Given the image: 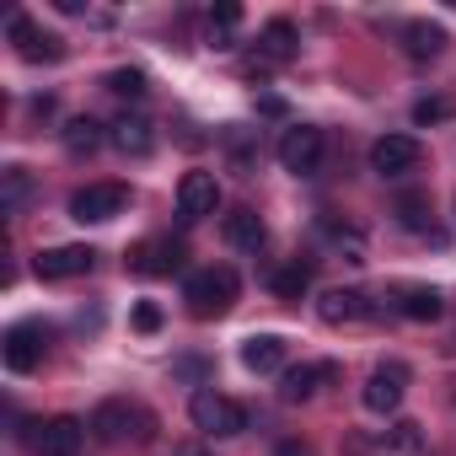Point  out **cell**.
<instances>
[{
	"label": "cell",
	"instance_id": "cell-1",
	"mask_svg": "<svg viewBox=\"0 0 456 456\" xmlns=\"http://www.w3.org/2000/svg\"><path fill=\"white\" fill-rule=\"evenodd\" d=\"M237 274L232 269H199L188 285H183V301H188V312L193 317H220V312H232V301H237Z\"/></svg>",
	"mask_w": 456,
	"mask_h": 456
},
{
	"label": "cell",
	"instance_id": "cell-2",
	"mask_svg": "<svg viewBox=\"0 0 456 456\" xmlns=\"http://www.w3.org/2000/svg\"><path fill=\"white\" fill-rule=\"evenodd\" d=\"M188 419H193V429H204L215 440H232V435L248 429V408L237 397H225V392H193Z\"/></svg>",
	"mask_w": 456,
	"mask_h": 456
},
{
	"label": "cell",
	"instance_id": "cell-3",
	"mask_svg": "<svg viewBox=\"0 0 456 456\" xmlns=\"http://www.w3.org/2000/svg\"><path fill=\"white\" fill-rule=\"evenodd\" d=\"M92 435L108 440V445H118V440H145V435H151V413L134 408V403H124V397H108V403L92 413Z\"/></svg>",
	"mask_w": 456,
	"mask_h": 456
},
{
	"label": "cell",
	"instance_id": "cell-4",
	"mask_svg": "<svg viewBox=\"0 0 456 456\" xmlns=\"http://www.w3.org/2000/svg\"><path fill=\"white\" fill-rule=\"evenodd\" d=\"M129 209V188L124 183H86L70 193V215L81 225H102V220H118Z\"/></svg>",
	"mask_w": 456,
	"mask_h": 456
},
{
	"label": "cell",
	"instance_id": "cell-5",
	"mask_svg": "<svg viewBox=\"0 0 456 456\" xmlns=\"http://www.w3.org/2000/svg\"><path fill=\"white\" fill-rule=\"evenodd\" d=\"M22 445L38 451V456H76V451L86 445V424L70 419V413H60V419H49V424H28Z\"/></svg>",
	"mask_w": 456,
	"mask_h": 456
},
{
	"label": "cell",
	"instance_id": "cell-6",
	"mask_svg": "<svg viewBox=\"0 0 456 456\" xmlns=\"http://www.w3.org/2000/svg\"><path fill=\"white\" fill-rule=\"evenodd\" d=\"M280 167L296 172V177H312V172L322 167V129H312V124L285 129V140H280Z\"/></svg>",
	"mask_w": 456,
	"mask_h": 456
},
{
	"label": "cell",
	"instance_id": "cell-7",
	"mask_svg": "<svg viewBox=\"0 0 456 456\" xmlns=\"http://www.w3.org/2000/svg\"><path fill=\"white\" fill-rule=\"evenodd\" d=\"M403 392H408V365L403 360H387V365H376L370 370V381H365V408L370 413H392L397 403H403Z\"/></svg>",
	"mask_w": 456,
	"mask_h": 456
},
{
	"label": "cell",
	"instance_id": "cell-8",
	"mask_svg": "<svg viewBox=\"0 0 456 456\" xmlns=\"http://www.w3.org/2000/svg\"><path fill=\"white\" fill-rule=\"evenodd\" d=\"M92 264H97V253H92V248H81V242H65V248H44V253L33 258L38 280H81Z\"/></svg>",
	"mask_w": 456,
	"mask_h": 456
},
{
	"label": "cell",
	"instance_id": "cell-9",
	"mask_svg": "<svg viewBox=\"0 0 456 456\" xmlns=\"http://www.w3.org/2000/svg\"><path fill=\"white\" fill-rule=\"evenodd\" d=\"M215 204H220L215 172H183V183H177V215L183 220H204V215H215Z\"/></svg>",
	"mask_w": 456,
	"mask_h": 456
},
{
	"label": "cell",
	"instance_id": "cell-10",
	"mask_svg": "<svg viewBox=\"0 0 456 456\" xmlns=\"http://www.w3.org/2000/svg\"><path fill=\"white\" fill-rule=\"evenodd\" d=\"M183 258H188V248L183 242H140L134 253H129V274H140V280H161V274H172V269H183Z\"/></svg>",
	"mask_w": 456,
	"mask_h": 456
},
{
	"label": "cell",
	"instance_id": "cell-11",
	"mask_svg": "<svg viewBox=\"0 0 456 456\" xmlns=\"http://www.w3.org/2000/svg\"><path fill=\"white\" fill-rule=\"evenodd\" d=\"M370 167H376L381 177L413 172V167H419V140H413V134H381V140L370 145Z\"/></svg>",
	"mask_w": 456,
	"mask_h": 456
},
{
	"label": "cell",
	"instance_id": "cell-12",
	"mask_svg": "<svg viewBox=\"0 0 456 456\" xmlns=\"http://www.w3.org/2000/svg\"><path fill=\"white\" fill-rule=\"evenodd\" d=\"M44 328L38 322H17L12 333H6V365L17 370V376H28V370H38L44 365Z\"/></svg>",
	"mask_w": 456,
	"mask_h": 456
},
{
	"label": "cell",
	"instance_id": "cell-13",
	"mask_svg": "<svg viewBox=\"0 0 456 456\" xmlns=\"http://www.w3.org/2000/svg\"><path fill=\"white\" fill-rule=\"evenodd\" d=\"M333 381H338V365H333V360L296 365V370H285L280 397H285V403H306V397H317V392H322V387H333Z\"/></svg>",
	"mask_w": 456,
	"mask_h": 456
},
{
	"label": "cell",
	"instance_id": "cell-14",
	"mask_svg": "<svg viewBox=\"0 0 456 456\" xmlns=\"http://www.w3.org/2000/svg\"><path fill=\"white\" fill-rule=\"evenodd\" d=\"M317 317H322L328 328L360 322V317H370V296H365V290H328V296L317 301Z\"/></svg>",
	"mask_w": 456,
	"mask_h": 456
},
{
	"label": "cell",
	"instance_id": "cell-15",
	"mask_svg": "<svg viewBox=\"0 0 456 456\" xmlns=\"http://www.w3.org/2000/svg\"><path fill=\"white\" fill-rule=\"evenodd\" d=\"M108 140H113L124 156H151V151H156V129H151L140 113H124V118H113V124H108Z\"/></svg>",
	"mask_w": 456,
	"mask_h": 456
},
{
	"label": "cell",
	"instance_id": "cell-16",
	"mask_svg": "<svg viewBox=\"0 0 456 456\" xmlns=\"http://www.w3.org/2000/svg\"><path fill=\"white\" fill-rule=\"evenodd\" d=\"M242 365H248L253 376L285 370V338H280V333H253V338L242 344Z\"/></svg>",
	"mask_w": 456,
	"mask_h": 456
},
{
	"label": "cell",
	"instance_id": "cell-17",
	"mask_svg": "<svg viewBox=\"0 0 456 456\" xmlns=\"http://www.w3.org/2000/svg\"><path fill=\"white\" fill-rule=\"evenodd\" d=\"M12 38L22 44V60H49V65H54V60H65V44H60L54 33H33V22H28L22 12L12 17Z\"/></svg>",
	"mask_w": 456,
	"mask_h": 456
},
{
	"label": "cell",
	"instance_id": "cell-18",
	"mask_svg": "<svg viewBox=\"0 0 456 456\" xmlns=\"http://www.w3.org/2000/svg\"><path fill=\"white\" fill-rule=\"evenodd\" d=\"M225 242H232L237 253H258L269 242V232H264V220L253 209H232V215H225Z\"/></svg>",
	"mask_w": 456,
	"mask_h": 456
},
{
	"label": "cell",
	"instance_id": "cell-19",
	"mask_svg": "<svg viewBox=\"0 0 456 456\" xmlns=\"http://www.w3.org/2000/svg\"><path fill=\"white\" fill-rule=\"evenodd\" d=\"M397 312L413 317V322H435L440 317V290L435 285H403L397 290Z\"/></svg>",
	"mask_w": 456,
	"mask_h": 456
},
{
	"label": "cell",
	"instance_id": "cell-20",
	"mask_svg": "<svg viewBox=\"0 0 456 456\" xmlns=\"http://www.w3.org/2000/svg\"><path fill=\"white\" fill-rule=\"evenodd\" d=\"M258 54L269 60V65H285V60H296V28L280 17V22H269L264 28V38H258Z\"/></svg>",
	"mask_w": 456,
	"mask_h": 456
},
{
	"label": "cell",
	"instance_id": "cell-21",
	"mask_svg": "<svg viewBox=\"0 0 456 456\" xmlns=\"http://www.w3.org/2000/svg\"><path fill=\"white\" fill-rule=\"evenodd\" d=\"M403 49H408L413 60H435V54L445 49V33H440L435 22H408V28H403Z\"/></svg>",
	"mask_w": 456,
	"mask_h": 456
},
{
	"label": "cell",
	"instance_id": "cell-22",
	"mask_svg": "<svg viewBox=\"0 0 456 456\" xmlns=\"http://www.w3.org/2000/svg\"><path fill=\"white\" fill-rule=\"evenodd\" d=\"M102 140H108V129H102L97 118H70V124H65V151H70V156H92Z\"/></svg>",
	"mask_w": 456,
	"mask_h": 456
},
{
	"label": "cell",
	"instance_id": "cell-23",
	"mask_svg": "<svg viewBox=\"0 0 456 456\" xmlns=\"http://www.w3.org/2000/svg\"><path fill=\"white\" fill-rule=\"evenodd\" d=\"M237 22H242V6H215L209 12V49H232V38H237Z\"/></svg>",
	"mask_w": 456,
	"mask_h": 456
},
{
	"label": "cell",
	"instance_id": "cell-24",
	"mask_svg": "<svg viewBox=\"0 0 456 456\" xmlns=\"http://www.w3.org/2000/svg\"><path fill=\"white\" fill-rule=\"evenodd\" d=\"M28 193H33V172L28 167H6V172H0V209H22Z\"/></svg>",
	"mask_w": 456,
	"mask_h": 456
},
{
	"label": "cell",
	"instance_id": "cell-25",
	"mask_svg": "<svg viewBox=\"0 0 456 456\" xmlns=\"http://www.w3.org/2000/svg\"><path fill=\"white\" fill-rule=\"evenodd\" d=\"M306 290H312V269H306L301 258H296V264H285V269L274 274V296H280V301H301Z\"/></svg>",
	"mask_w": 456,
	"mask_h": 456
},
{
	"label": "cell",
	"instance_id": "cell-26",
	"mask_svg": "<svg viewBox=\"0 0 456 456\" xmlns=\"http://www.w3.org/2000/svg\"><path fill=\"white\" fill-rule=\"evenodd\" d=\"M397 220L408 225V232H429V193L408 188V193L397 199Z\"/></svg>",
	"mask_w": 456,
	"mask_h": 456
},
{
	"label": "cell",
	"instance_id": "cell-27",
	"mask_svg": "<svg viewBox=\"0 0 456 456\" xmlns=\"http://www.w3.org/2000/svg\"><path fill=\"white\" fill-rule=\"evenodd\" d=\"M108 92L134 102V97H145V92H151V81H145V70H108Z\"/></svg>",
	"mask_w": 456,
	"mask_h": 456
},
{
	"label": "cell",
	"instance_id": "cell-28",
	"mask_svg": "<svg viewBox=\"0 0 456 456\" xmlns=\"http://www.w3.org/2000/svg\"><path fill=\"white\" fill-rule=\"evenodd\" d=\"M445 118H451V102H445V97H419V102H413V124H419V129L445 124Z\"/></svg>",
	"mask_w": 456,
	"mask_h": 456
},
{
	"label": "cell",
	"instance_id": "cell-29",
	"mask_svg": "<svg viewBox=\"0 0 456 456\" xmlns=\"http://www.w3.org/2000/svg\"><path fill=\"white\" fill-rule=\"evenodd\" d=\"M225 151H232V161H237L242 172L253 167V145H248V129H237V124H232V129H225Z\"/></svg>",
	"mask_w": 456,
	"mask_h": 456
},
{
	"label": "cell",
	"instance_id": "cell-30",
	"mask_svg": "<svg viewBox=\"0 0 456 456\" xmlns=\"http://www.w3.org/2000/svg\"><path fill=\"white\" fill-rule=\"evenodd\" d=\"M392 445H397V451H419V424H413V419H397V424H392Z\"/></svg>",
	"mask_w": 456,
	"mask_h": 456
},
{
	"label": "cell",
	"instance_id": "cell-31",
	"mask_svg": "<svg viewBox=\"0 0 456 456\" xmlns=\"http://www.w3.org/2000/svg\"><path fill=\"white\" fill-rule=\"evenodd\" d=\"M134 328H140V333H156V328H161V306H156V301H140V306H134Z\"/></svg>",
	"mask_w": 456,
	"mask_h": 456
},
{
	"label": "cell",
	"instance_id": "cell-32",
	"mask_svg": "<svg viewBox=\"0 0 456 456\" xmlns=\"http://www.w3.org/2000/svg\"><path fill=\"white\" fill-rule=\"evenodd\" d=\"M258 113H269V118H285L290 108H285V97H258Z\"/></svg>",
	"mask_w": 456,
	"mask_h": 456
},
{
	"label": "cell",
	"instance_id": "cell-33",
	"mask_svg": "<svg viewBox=\"0 0 456 456\" xmlns=\"http://www.w3.org/2000/svg\"><path fill=\"white\" fill-rule=\"evenodd\" d=\"M274 456H317V451H312V445H301V440H285Z\"/></svg>",
	"mask_w": 456,
	"mask_h": 456
},
{
	"label": "cell",
	"instance_id": "cell-34",
	"mask_svg": "<svg viewBox=\"0 0 456 456\" xmlns=\"http://www.w3.org/2000/svg\"><path fill=\"white\" fill-rule=\"evenodd\" d=\"M172 456H204V451H199V445H183V451H172Z\"/></svg>",
	"mask_w": 456,
	"mask_h": 456
}]
</instances>
